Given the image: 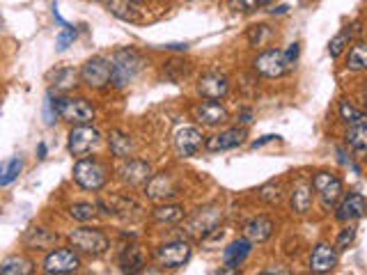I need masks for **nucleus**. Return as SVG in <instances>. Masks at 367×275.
<instances>
[{"label":"nucleus","mask_w":367,"mask_h":275,"mask_svg":"<svg viewBox=\"0 0 367 275\" xmlns=\"http://www.w3.org/2000/svg\"><path fill=\"white\" fill-rule=\"evenodd\" d=\"M287 10H289L287 5H280L278 10H271V12H273V14H287Z\"/></svg>","instance_id":"obj_44"},{"label":"nucleus","mask_w":367,"mask_h":275,"mask_svg":"<svg viewBox=\"0 0 367 275\" xmlns=\"http://www.w3.org/2000/svg\"><path fill=\"white\" fill-rule=\"evenodd\" d=\"M363 215H365V195L363 193H349V195L340 202L338 211H335V218H338L340 222L361 220Z\"/></svg>","instance_id":"obj_17"},{"label":"nucleus","mask_w":367,"mask_h":275,"mask_svg":"<svg viewBox=\"0 0 367 275\" xmlns=\"http://www.w3.org/2000/svg\"><path fill=\"white\" fill-rule=\"evenodd\" d=\"M284 55H287L291 62H296V57H298V44H289V48L284 51Z\"/></svg>","instance_id":"obj_40"},{"label":"nucleus","mask_w":367,"mask_h":275,"mask_svg":"<svg viewBox=\"0 0 367 275\" xmlns=\"http://www.w3.org/2000/svg\"><path fill=\"white\" fill-rule=\"evenodd\" d=\"M246 138H248L246 129L234 126V129L221 131V133H216V136L207 138L205 147H207V152H228V150H237L239 145H244Z\"/></svg>","instance_id":"obj_13"},{"label":"nucleus","mask_w":367,"mask_h":275,"mask_svg":"<svg viewBox=\"0 0 367 275\" xmlns=\"http://www.w3.org/2000/svg\"><path fill=\"white\" fill-rule=\"evenodd\" d=\"M26 234L35 236V241L33 239L24 241L26 245H30V250H46V248H51V243L58 241V234L49 232V229H44V227H30Z\"/></svg>","instance_id":"obj_26"},{"label":"nucleus","mask_w":367,"mask_h":275,"mask_svg":"<svg viewBox=\"0 0 367 275\" xmlns=\"http://www.w3.org/2000/svg\"><path fill=\"white\" fill-rule=\"evenodd\" d=\"M312 190L319 195V202L324 206V211H331L335 204L340 202L344 186L340 181V177H335L331 172H317L312 177Z\"/></svg>","instance_id":"obj_7"},{"label":"nucleus","mask_w":367,"mask_h":275,"mask_svg":"<svg viewBox=\"0 0 367 275\" xmlns=\"http://www.w3.org/2000/svg\"><path fill=\"white\" fill-rule=\"evenodd\" d=\"M51 80H53L56 92H69L78 85V71L71 69V66H65V69H58Z\"/></svg>","instance_id":"obj_25"},{"label":"nucleus","mask_w":367,"mask_h":275,"mask_svg":"<svg viewBox=\"0 0 367 275\" xmlns=\"http://www.w3.org/2000/svg\"><path fill=\"white\" fill-rule=\"evenodd\" d=\"M117 172H119V179H122L124 184L138 186V184L149 181V177H152V168H149V163H145V161L131 159V161H124L122 168H119Z\"/></svg>","instance_id":"obj_19"},{"label":"nucleus","mask_w":367,"mask_h":275,"mask_svg":"<svg viewBox=\"0 0 367 275\" xmlns=\"http://www.w3.org/2000/svg\"><path fill=\"white\" fill-rule=\"evenodd\" d=\"M198 92H200V96H205V99L219 101V99H223V96H228L230 83L223 73L207 71V73H202L200 80H198Z\"/></svg>","instance_id":"obj_14"},{"label":"nucleus","mask_w":367,"mask_h":275,"mask_svg":"<svg viewBox=\"0 0 367 275\" xmlns=\"http://www.w3.org/2000/svg\"><path fill=\"white\" fill-rule=\"evenodd\" d=\"M76 37H78V30L71 24L62 26V33H60L58 39H56V51H58V53H65V51L74 44V39H76Z\"/></svg>","instance_id":"obj_35"},{"label":"nucleus","mask_w":367,"mask_h":275,"mask_svg":"<svg viewBox=\"0 0 367 275\" xmlns=\"http://www.w3.org/2000/svg\"><path fill=\"white\" fill-rule=\"evenodd\" d=\"M44 122H46V126H56L58 122V110H56V101H53V92L46 94V99H44Z\"/></svg>","instance_id":"obj_36"},{"label":"nucleus","mask_w":367,"mask_h":275,"mask_svg":"<svg viewBox=\"0 0 367 275\" xmlns=\"http://www.w3.org/2000/svg\"><path fill=\"white\" fill-rule=\"evenodd\" d=\"M312 206V184L308 179H298L291 190V209L296 213H308Z\"/></svg>","instance_id":"obj_21"},{"label":"nucleus","mask_w":367,"mask_h":275,"mask_svg":"<svg viewBox=\"0 0 367 275\" xmlns=\"http://www.w3.org/2000/svg\"><path fill=\"white\" fill-rule=\"evenodd\" d=\"M108 60H110L108 85H113L115 90H122V87L129 85L140 73L142 64H145V60H142V55L136 48H117Z\"/></svg>","instance_id":"obj_1"},{"label":"nucleus","mask_w":367,"mask_h":275,"mask_svg":"<svg viewBox=\"0 0 367 275\" xmlns=\"http://www.w3.org/2000/svg\"><path fill=\"white\" fill-rule=\"evenodd\" d=\"M119 266H122L124 273H140L142 266H145V255L138 245H126V248L119 252Z\"/></svg>","instance_id":"obj_22"},{"label":"nucleus","mask_w":367,"mask_h":275,"mask_svg":"<svg viewBox=\"0 0 367 275\" xmlns=\"http://www.w3.org/2000/svg\"><path fill=\"white\" fill-rule=\"evenodd\" d=\"M244 234L250 243H264L273 234V220L266 218V215H257V218H253L244 225Z\"/></svg>","instance_id":"obj_20"},{"label":"nucleus","mask_w":367,"mask_h":275,"mask_svg":"<svg viewBox=\"0 0 367 275\" xmlns=\"http://www.w3.org/2000/svg\"><path fill=\"white\" fill-rule=\"evenodd\" d=\"M21 170H24V159H21V156H12L10 161L0 163V188H3V186H10L12 181H17Z\"/></svg>","instance_id":"obj_24"},{"label":"nucleus","mask_w":367,"mask_h":275,"mask_svg":"<svg viewBox=\"0 0 367 275\" xmlns=\"http://www.w3.org/2000/svg\"><path fill=\"white\" fill-rule=\"evenodd\" d=\"M37 159H46V145L44 143H40V156Z\"/></svg>","instance_id":"obj_43"},{"label":"nucleus","mask_w":367,"mask_h":275,"mask_svg":"<svg viewBox=\"0 0 367 275\" xmlns=\"http://www.w3.org/2000/svg\"><path fill=\"white\" fill-rule=\"evenodd\" d=\"M58 117L67 124H89L96 117L94 106L83 96H58L56 99Z\"/></svg>","instance_id":"obj_3"},{"label":"nucleus","mask_w":367,"mask_h":275,"mask_svg":"<svg viewBox=\"0 0 367 275\" xmlns=\"http://www.w3.org/2000/svg\"><path fill=\"white\" fill-rule=\"evenodd\" d=\"M253 250V243L248 239H237L232 241L225 250H223V262H225V269H223V273L228 271H239V266H241L246 259H248Z\"/></svg>","instance_id":"obj_18"},{"label":"nucleus","mask_w":367,"mask_h":275,"mask_svg":"<svg viewBox=\"0 0 367 275\" xmlns=\"http://www.w3.org/2000/svg\"><path fill=\"white\" fill-rule=\"evenodd\" d=\"M80 83L87 85L89 90H101V87L108 85V78H110V60L103 55H96L92 60H87L83 64V69L78 73Z\"/></svg>","instance_id":"obj_11"},{"label":"nucleus","mask_w":367,"mask_h":275,"mask_svg":"<svg viewBox=\"0 0 367 275\" xmlns=\"http://www.w3.org/2000/svg\"><path fill=\"white\" fill-rule=\"evenodd\" d=\"M35 271V264L26 257H10L0 264V273L3 275H30Z\"/></svg>","instance_id":"obj_27"},{"label":"nucleus","mask_w":367,"mask_h":275,"mask_svg":"<svg viewBox=\"0 0 367 275\" xmlns=\"http://www.w3.org/2000/svg\"><path fill=\"white\" fill-rule=\"evenodd\" d=\"M367 66V46L363 42H356L349 51L347 57V69L349 71H363Z\"/></svg>","instance_id":"obj_30"},{"label":"nucleus","mask_w":367,"mask_h":275,"mask_svg":"<svg viewBox=\"0 0 367 275\" xmlns=\"http://www.w3.org/2000/svg\"><path fill=\"white\" fill-rule=\"evenodd\" d=\"M354 241H356V227L354 225H349V227H344L342 232H340V236H338V243H335V250H347L349 245H354Z\"/></svg>","instance_id":"obj_38"},{"label":"nucleus","mask_w":367,"mask_h":275,"mask_svg":"<svg viewBox=\"0 0 367 275\" xmlns=\"http://www.w3.org/2000/svg\"><path fill=\"white\" fill-rule=\"evenodd\" d=\"M108 145H110V152H113L117 159H126V156H129L131 150H133L131 138L124 136V133H119V131L110 133V136H108Z\"/></svg>","instance_id":"obj_28"},{"label":"nucleus","mask_w":367,"mask_h":275,"mask_svg":"<svg viewBox=\"0 0 367 275\" xmlns=\"http://www.w3.org/2000/svg\"><path fill=\"white\" fill-rule=\"evenodd\" d=\"M241 122H244V124H250V122H253L250 110H244V113H241Z\"/></svg>","instance_id":"obj_42"},{"label":"nucleus","mask_w":367,"mask_h":275,"mask_svg":"<svg viewBox=\"0 0 367 275\" xmlns=\"http://www.w3.org/2000/svg\"><path fill=\"white\" fill-rule=\"evenodd\" d=\"M69 245L80 255L87 257H101L103 252L110 248L108 236L101 232V229H92V227H78L69 234Z\"/></svg>","instance_id":"obj_4"},{"label":"nucleus","mask_w":367,"mask_h":275,"mask_svg":"<svg viewBox=\"0 0 367 275\" xmlns=\"http://www.w3.org/2000/svg\"><path fill=\"white\" fill-rule=\"evenodd\" d=\"M310 271L312 273H331L338 266V250L331 243H317L310 252Z\"/></svg>","instance_id":"obj_16"},{"label":"nucleus","mask_w":367,"mask_h":275,"mask_svg":"<svg viewBox=\"0 0 367 275\" xmlns=\"http://www.w3.org/2000/svg\"><path fill=\"white\" fill-rule=\"evenodd\" d=\"M273 140H278V136H264V138H259V140H253V147L257 150V147H264L266 143H273Z\"/></svg>","instance_id":"obj_41"},{"label":"nucleus","mask_w":367,"mask_h":275,"mask_svg":"<svg viewBox=\"0 0 367 275\" xmlns=\"http://www.w3.org/2000/svg\"><path fill=\"white\" fill-rule=\"evenodd\" d=\"M69 215L74 220H92L96 215V204H89V202H78V204H71L69 206Z\"/></svg>","instance_id":"obj_34"},{"label":"nucleus","mask_w":367,"mask_h":275,"mask_svg":"<svg viewBox=\"0 0 367 275\" xmlns=\"http://www.w3.org/2000/svg\"><path fill=\"white\" fill-rule=\"evenodd\" d=\"M101 143V133L89 124H76L69 131V138H67V150L71 156H87L92 150H96Z\"/></svg>","instance_id":"obj_6"},{"label":"nucleus","mask_w":367,"mask_h":275,"mask_svg":"<svg viewBox=\"0 0 367 275\" xmlns=\"http://www.w3.org/2000/svg\"><path fill=\"white\" fill-rule=\"evenodd\" d=\"M349 44H351V28H344V30H340L331 39V44H328V53H331V57H340L342 51L347 48Z\"/></svg>","instance_id":"obj_32"},{"label":"nucleus","mask_w":367,"mask_h":275,"mask_svg":"<svg viewBox=\"0 0 367 275\" xmlns=\"http://www.w3.org/2000/svg\"><path fill=\"white\" fill-rule=\"evenodd\" d=\"M340 117H342V120L347 122L349 126H351V124H358V122H365V120H367L363 110H358L356 106H351V103H349V101H344V99L340 101Z\"/></svg>","instance_id":"obj_33"},{"label":"nucleus","mask_w":367,"mask_h":275,"mask_svg":"<svg viewBox=\"0 0 367 275\" xmlns=\"http://www.w3.org/2000/svg\"><path fill=\"white\" fill-rule=\"evenodd\" d=\"M191 255H193V248H191V243H186V241L163 243L154 252L156 262H159L163 269H182V266L191 259Z\"/></svg>","instance_id":"obj_10"},{"label":"nucleus","mask_w":367,"mask_h":275,"mask_svg":"<svg viewBox=\"0 0 367 275\" xmlns=\"http://www.w3.org/2000/svg\"><path fill=\"white\" fill-rule=\"evenodd\" d=\"M44 273L51 275H65L76 273L80 269V257L74 248H56L44 257Z\"/></svg>","instance_id":"obj_8"},{"label":"nucleus","mask_w":367,"mask_h":275,"mask_svg":"<svg viewBox=\"0 0 367 275\" xmlns=\"http://www.w3.org/2000/svg\"><path fill=\"white\" fill-rule=\"evenodd\" d=\"M193 115H196V120L200 124H205V126H221V124H225L230 120L228 108L223 106V103L214 101V99L198 103V106L193 108Z\"/></svg>","instance_id":"obj_15"},{"label":"nucleus","mask_w":367,"mask_h":275,"mask_svg":"<svg viewBox=\"0 0 367 275\" xmlns=\"http://www.w3.org/2000/svg\"><path fill=\"white\" fill-rule=\"evenodd\" d=\"M108 10L122 21H138V10L131 0H108Z\"/></svg>","instance_id":"obj_29"},{"label":"nucleus","mask_w":367,"mask_h":275,"mask_svg":"<svg viewBox=\"0 0 367 275\" xmlns=\"http://www.w3.org/2000/svg\"><path fill=\"white\" fill-rule=\"evenodd\" d=\"M268 3V0H259V5H266Z\"/></svg>","instance_id":"obj_46"},{"label":"nucleus","mask_w":367,"mask_h":275,"mask_svg":"<svg viewBox=\"0 0 367 275\" xmlns=\"http://www.w3.org/2000/svg\"><path fill=\"white\" fill-rule=\"evenodd\" d=\"M264 273H289L287 269H266Z\"/></svg>","instance_id":"obj_45"},{"label":"nucleus","mask_w":367,"mask_h":275,"mask_svg":"<svg viewBox=\"0 0 367 275\" xmlns=\"http://www.w3.org/2000/svg\"><path fill=\"white\" fill-rule=\"evenodd\" d=\"M347 145L356 152L358 159H363V154L367 150V124L365 122H358V124H351L349 126Z\"/></svg>","instance_id":"obj_23"},{"label":"nucleus","mask_w":367,"mask_h":275,"mask_svg":"<svg viewBox=\"0 0 367 275\" xmlns=\"http://www.w3.org/2000/svg\"><path fill=\"white\" fill-rule=\"evenodd\" d=\"M253 66H255V71L264 78H282L284 73H289L291 69H294V62L284 55V51L268 48V51H264V53H259L257 57H255Z\"/></svg>","instance_id":"obj_5"},{"label":"nucleus","mask_w":367,"mask_h":275,"mask_svg":"<svg viewBox=\"0 0 367 275\" xmlns=\"http://www.w3.org/2000/svg\"><path fill=\"white\" fill-rule=\"evenodd\" d=\"M131 3H145V0H131Z\"/></svg>","instance_id":"obj_47"},{"label":"nucleus","mask_w":367,"mask_h":275,"mask_svg":"<svg viewBox=\"0 0 367 275\" xmlns=\"http://www.w3.org/2000/svg\"><path fill=\"white\" fill-rule=\"evenodd\" d=\"M221 220H223V211L219 206H205V209H198L189 218V222H186V232L205 239V236L214 234L216 229H219Z\"/></svg>","instance_id":"obj_9"},{"label":"nucleus","mask_w":367,"mask_h":275,"mask_svg":"<svg viewBox=\"0 0 367 275\" xmlns=\"http://www.w3.org/2000/svg\"><path fill=\"white\" fill-rule=\"evenodd\" d=\"M202 145H205V136H202V131L196 129V126H182V129H177L175 150L179 156H184V159L196 156L202 150Z\"/></svg>","instance_id":"obj_12"},{"label":"nucleus","mask_w":367,"mask_h":275,"mask_svg":"<svg viewBox=\"0 0 367 275\" xmlns=\"http://www.w3.org/2000/svg\"><path fill=\"white\" fill-rule=\"evenodd\" d=\"M271 37V30H268L266 26H253L250 33H248V39L253 46H264V42Z\"/></svg>","instance_id":"obj_37"},{"label":"nucleus","mask_w":367,"mask_h":275,"mask_svg":"<svg viewBox=\"0 0 367 275\" xmlns=\"http://www.w3.org/2000/svg\"><path fill=\"white\" fill-rule=\"evenodd\" d=\"M230 7L234 12H244V14H248V12H255L259 7V0H230Z\"/></svg>","instance_id":"obj_39"},{"label":"nucleus","mask_w":367,"mask_h":275,"mask_svg":"<svg viewBox=\"0 0 367 275\" xmlns=\"http://www.w3.org/2000/svg\"><path fill=\"white\" fill-rule=\"evenodd\" d=\"M154 220L156 222H179L184 218V206L179 204H166V206H156V209L152 211Z\"/></svg>","instance_id":"obj_31"},{"label":"nucleus","mask_w":367,"mask_h":275,"mask_svg":"<svg viewBox=\"0 0 367 275\" xmlns=\"http://www.w3.org/2000/svg\"><path fill=\"white\" fill-rule=\"evenodd\" d=\"M74 181L85 190H101L108 181V168L99 159H85L80 156L74 166Z\"/></svg>","instance_id":"obj_2"}]
</instances>
